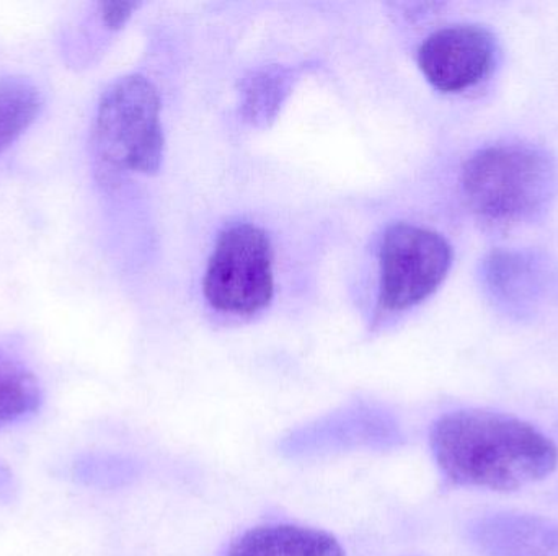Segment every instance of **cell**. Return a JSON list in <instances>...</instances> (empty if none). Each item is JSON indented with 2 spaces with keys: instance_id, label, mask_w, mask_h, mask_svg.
<instances>
[{
  "instance_id": "1",
  "label": "cell",
  "mask_w": 558,
  "mask_h": 556,
  "mask_svg": "<svg viewBox=\"0 0 558 556\" xmlns=\"http://www.w3.org/2000/svg\"><path fill=\"white\" fill-rule=\"evenodd\" d=\"M429 446L451 485L514 492L557 469L558 449L534 424L488 410H458L433 424Z\"/></svg>"
},
{
  "instance_id": "2",
  "label": "cell",
  "mask_w": 558,
  "mask_h": 556,
  "mask_svg": "<svg viewBox=\"0 0 558 556\" xmlns=\"http://www.w3.org/2000/svg\"><path fill=\"white\" fill-rule=\"evenodd\" d=\"M472 211L498 225L533 221L547 211L558 191L554 157L531 144H495L475 152L461 175Z\"/></svg>"
},
{
  "instance_id": "3",
  "label": "cell",
  "mask_w": 558,
  "mask_h": 556,
  "mask_svg": "<svg viewBox=\"0 0 558 556\" xmlns=\"http://www.w3.org/2000/svg\"><path fill=\"white\" fill-rule=\"evenodd\" d=\"M92 144L101 183H114L126 173L159 172L166 139L159 91L149 78L124 75L104 91L95 114Z\"/></svg>"
},
{
  "instance_id": "4",
  "label": "cell",
  "mask_w": 558,
  "mask_h": 556,
  "mask_svg": "<svg viewBox=\"0 0 558 556\" xmlns=\"http://www.w3.org/2000/svg\"><path fill=\"white\" fill-rule=\"evenodd\" d=\"M274 245L264 228L235 222L219 234L203 291L218 312L254 316L275 296Z\"/></svg>"
},
{
  "instance_id": "5",
  "label": "cell",
  "mask_w": 558,
  "mask_h": 556,
  "mask_svg": "<svg viewBox=\"0 0 558 556\" xmlns=\"http://www.w3.org/2000/svg\"><path fill=\"white\" fill-rule=\"evenodd\" d=\"M379 304L403 312L438 291L452 264V248L438 232L397 222L384 232L379 250Z\"/></svg>"
},
{
  "instance_id": "6",
  "label": "cell",
  "mask_w": 558,
  "mask_h": 556,
  "mask_svg": "<svg viewBox=\"0 0 558 556\" xmlns=\"http://www.w3.org/2000/svg\"><path fill=\"white\" fill-rule=\"evenodd\" d=\"M497 41L481 25H452L429 35L418 49L426 81L442 94H461L484 82L497 62Z\"/></svg>"
},
{
  "instance_id": "7",
  "label": "cell",
  "mask_w": 558,
  "mask_h": 556,
  "mask_svg": "<svg viewBox=\"0 0 558 556\" xmlns=\"http://www.w3.org/2000/svg\"><path fill=\"white\" fill-rule=\"evenodd\" d=\"M228 556H344L333 535L294 524H265L242 534Z\"/></svg>"
},
{
  "instance_id": "8",
  "label": "cell",
  "mask_w": 558,
  "mask_h": 556,
  "mask_svg": "<svg viewBox=\"0 0 558 556\" xmlns=\"http://www.w3.org/2000/svg\"><path fill=\"white\" fill-rule=\"evenodd\" d=\"M45 98L35 82L23 75L0 77V156L29 127L41 113Z\"/></svg>"
},
{
  "instance_id": "9",
  "label": "cell",
  "mask_w": 558,
  "mask_h": 556,
  "mask_svg": "<svg viewBox=\"0 0 558 556\" xmlns=\"http://www.w3.org/2000/svg\"><path fill=\"white\" fill-rule=\"evenodd\" d=\"M41 400L35 374L19 359L0 353V430L36 413Z\"/></svg>"
},
{
  "instance_id": "10",
  "label": "cell",
  "mask_w": 558,
  "mask_h": 556,
  "mask_svg": "<svg viewBox=\"0 0 558 556\" xmlns=\"http://www.w3.org/2000/svg\"><path fill=\"white\" fill-rule=\"evenodd\" d=\"M294 71L288 67H270L255 72L242 88V111L252 124H268L277 116L282 101L292 87Z\"/></svg>"
},
{
  "instance_id": "11",
  "label": "cell",
  "mask_w": 558,
  "mask_h": 556,
  "mask_svg": "<svg viewBox=\"0 0 558 556\" xmlns=\"http://www.w3.org/2000/svg\"><path fill=\"white\" fill-rule=\"evenodd\" d=\"M487 280L490 289L505 302H523L534 291L533 260L521 254L498 251L488 258Z\"/></svg>"
},
{
  "instance_id": "12",
  "label": "cell",
  "mask_w": 558,
  "mask_h": 556,
  "mask_svg": "<svg viewBox=\"0 0 558 556\" xmlns=\"http://www.w3.org/2000/svg\"><path fill=\"white\" fill-rule=\"evenodd\" d=\"M97 9L105 28L111 29V32H117V29L123 28V26L130 22L134 10L140 9V3L100 2L98 3Z\"/></svg>"
},
{
  "instance_id": "13",
  "label": "cell",
  "mask_w": 558,
  "mask_h": 556,
  "mask_svg": "<svg viewBox=\"0 0 558 556\" xmlns=\"http://www.w3.org/2000/svg\"><path fill=\"white\" fill-rule=\"evenodd\" d=\"M10 485V473L9 470L3 469L2 466H0V492H3V489H7V486Z\"/></svg>"
}]
</instances>
